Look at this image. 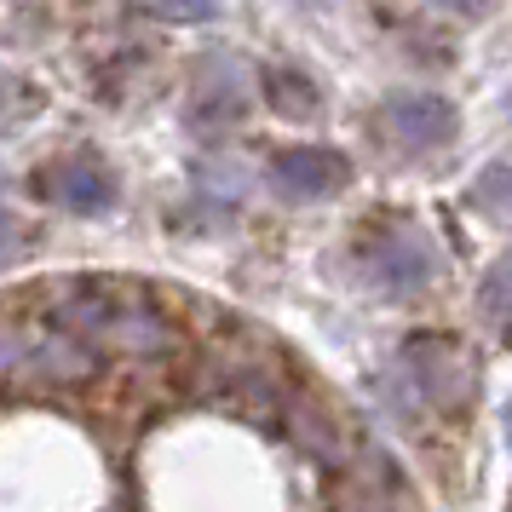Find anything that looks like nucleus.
Here are the masks:
<instances>
[{"instance_id": "1", "label": "nucleus", "mask_w": 512, "mask_h": 512, "mask_svg": "<svg viewBox=\"0 0 512 512\" xmlns=\"http://www.w3.org/2000/svg\"><path fill=\"white\" fill-rule=\"evenodd\" d=\"M403 369L420 386V397L438 403V409H461L466 397H472V357L449 334H415L403 346Z\"/></svg>"}, {"instance_id": "2", "label": "nucleus", "mask_w": 512, "mask_h": 512, "mask_svg": "<svg viewBox=\"0 0 512 512\" xmlns=\"http://www.w3.org/2000/svg\"><path fill=\"white\" fill-rule=\"evenodd\" d=\"M351 185V162L340 150H323V144H294L271 162V190L288 196V202H328Z\"/></svg>"}, {"instance_id": "3", "label": "nucleus", "mask_w": 512, "mask_h": 512, "mask_svg": "<svg viewBox=\"0 0 512 512\" xmlns=\"http://www.w3.org/2000/svg\"><path fill=\"white\" fill-rule=\"evenodd\" d=\"M64 323L81 328V334H93V340H116V346H133V351L167 346L162 317H150V311H127V305H116L110 294H75V300L64 305Z\"/></svg>"}, {"instance_id": "4", "label": "nucleus", "mask_w": 512, "mask_h": 512, "mask_svg": "<svg viewBox=\"0 0 512 512\" xmlns=\"http://www.w3.org/2000/svg\"><path fill=\"white\" fill-rule=\"evenodd\" d=\"M363 271L380 294H420L438 271V259L426 254V242L415 231H386L363 248Z\"/></svg>"}, {"instance_id": "5", "label": "nucleus", "mask_w": 512, "mask_h": 512, "mask_svg": "<svg viewBox=\"0 0 512 512\" xmlns=\"http://www.w3.org/2000/svg\"><path fill=\"white\" fill-rule=\"evenodd\" d=\"M386 127H392L403 144H415V150H443V144L461 133V116H455V104L438 93H392L386 98Z\"/></svg>"}, {"instance_id": "6", "label": "nucleus", "mask_w": 512, "mask_h": 512, "mask_svg": "<svg viewBox=\"0 0 512 512\" xmlns=\"http://www.w3.org/2000/svg\"><path fill=\"white\" fill-rule=\"evenodd\" d=\"M35 190L52 196L58 208H70V213H110L116 208V179L98 162H52L35 173Z\"/></svg>"}, {"instance_id": "7", "label": "nucleus", "mask_w": 512, "mask_h": 512, "mask_svg": "<svg viewBox=\"0 0 512 512\" xmlns=\"http://www.w3.org/2000/svg\"><path fill=\"white\" fill-rule=\"evenodd\" d=\"M265 98H271V110H282L288 121H305V116H317V87L305 81V75L294 70H265Z\"/></svg>"}, {"instance_id": "8", "label": "nucleus", "mask_w": 512, "mask_h": 512, "mask_svg": "<svg viewBox=\"0 0 512 512\" xmlns=\"http://www.w3.org/2000/svg\"><path fill=\"white\" fill-rule=\"evenodd\" d=\"M478 317H484L489 328L512 334V254L495 259V265H489V277L478 282Z\"/></svg>"}, {"instance_id": "9", "label": "nucleus", "mask_w": 512, "mask_h": 512, "mask_svg": "<svg viewBox=\"0 0 512 512\" xmlns=\"http://www.w3.org/2000/svg\"><path fill=\"white\" fill-rule=\"evenodd\" d=\"M472 202H478L495 225L512 231V162H489L484 173H478V185H472Z\"/></svg>"}, {"instance_id": "10", "label": "nucleus", "mask_w": 512, "mask_h": 512, "mask_svg": "<svg viewBox=\"0 0 512 512\" xmlns=\"http://www.w3.org/2000/svg\"><path fill=\"white\" fill-rule=\"evenodd\" d=\"M139 6L167 18V24H208V18H219V0H139Z\"/></svg>"}, {"instance_id": "11", "label": "nucleus", "mask_w": 512, "mask_h": 512, "mask_svg": "<svg viewBox=\"0 0 512 512\" xmlns=\"http://www.w3.org/2000/svg\"><path fill=\"white\" fill-rule=\"evenodd\" d=\"M12 363H29V346L18 340V334L0 328V369H12Z\"/></svg>"}, {"instance_id": "12", "label": "nucleus", "mask_w": 512, "mask_h": 512, "mask_svg": "<svg viewBox=\"0 0 512 512\" xmlns=\"http://www.w3.org/2000/svg\"><path fill=\"white\" fill-rule=\"evenodd\" d=\"M432 6H443V12H484L489 0H432Z\"/></svg>"}, {"instance_id": "13", "label": "nucleus", "mask_w": 512, "mask_h": 512, "mask_svg": "<svg viewBox=\"0 0 512 512\" xmlns=\"http://www.w3.org/2000/svg\"><path fill=\"white\" fill-rule=\"evenodd\" d=\"M6 242H12V219L0 213V254H6Z\"/></svg>"}]
</instances>
